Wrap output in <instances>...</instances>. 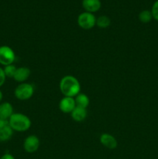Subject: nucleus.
<instances>
[{
    "label": "nucleus",
    "instance_id": "2eb2a0df",
    "mask_svg": "<svg viewBox=\"0 0 158 159\" xmlns=\"http://www.w3.org/2000/svg\"><path fill=\"white\" fill-rule=\"evenodd\" d=\"M111 24V20L107 16H100L98 19H96V25L99 28H105L108 27Z\"/></svg>",
    "mask_w": 158,
    "mask_h": 159
},
{
    "label": "nucleus",
    "instance_id": "9b49d317",
    "mask_svg": "<svg viewBox=\"0 0 158 159\" xmlns=\"http://www.w3.org/2000/svg\"><path fill=\"white\" fill-rule=\"evenodd\" d=\"M30 70L27 67H20L16 69L15 75H14V80L17 82L23 83L28 79L30 75Z\"/></svg>",
    "mask_w": 158,
    "mask_h": 159
},
{
    "label": "nucleus",
    "instance_id": "dca6fc26",
    "mask_svg": "<svg viewBox=\"0 0 158 159\" xmlns=\"http://www.w3.org/2000/svg\"><path fill=\"white\" fill-rule=\"evenodd\" d=\"M138 17H139V21L143 23H150L152 20V19H153L151 11L150 10H143L142 12H139V16Z\"/></svg>",
    "mask_w": 158,
    "mask_h": 159
},
{
    "label": "nucleus",
    "instance_id": "9d476101",
    "mask_svg": "<svg viewBox=\"0 0 158 159\" xmlns=\"http://www.w3.org/2000/svg\"><path fill=\"white\" fill-rule=\"evenodd\" d=\"M102 6L100 0H83L82 1V7L85 10V12H98Z\"/></svg>",
    "mask_w": 158,
    "mask_h": 159
},
{
    "label": "nucleus",
    "instance_id": "f257e3e1",
    "mask_svg": "<svg viewBox=\"0 0 158 159\" xmlns=\"http://www.w3.org/2000/svg\"><path fill=\"white\" fill-rule=\"evenodd\" d=\"M60 90L64 96L74 98L80 93V82L73 75H65L60 82Z\"/></svg>",
    "mask_w": 158,
    "mask_h": 159
},
{
    "label": "nucleus",
    "instance_id": "aec40b11",
    "mask_svg": "<svg viewBox=\"0 0 158 159\" xmlns=\"http://www.w3.org/2000/svg\"><path fill=\"white\" fill-rule=\"evenodd\" d=\"M0 159H15V158H14L13 155H12L11 154L6 153L5 154V155H3L0 158Z\"/></svg>",
    "mask_w": 158,
    "mask_h": 159
},
{
    "label": "nucleus",
    "instance_id": "f03ea898",
    "mask_svg": "<svg viewBox=\"0 0 158 159\" xmlns=\"http://www.w3.org/2000/svg\"><path fill=\"white\" fill-rule=\"evenodd\" d=\"M9 123L13 131L25 132L31 127V120L26 115L15 113L9 119Z\"/></svg>",
    "mask_w": 158,
    "mask_h": 159
},
{
    "label": "nucleus",
    "instance_id": "ddd939ff",
    "mask_svg": "<svg viewBox=\"0 0 158 159\" xmlns=\"http://www.w3.org/2000/svg\"><path fill=\"white\" fill-rule=\"evenodd\" d=\"M71 117L76 122H81L86 118L87 110L82 107H76L71 113Z\"/></svg>",
    "mask_w": 158,
    "mask_h": 159
},
{
    "label": "nucleus",
    "instance_id": "f3484780",
    "mask_svg": "<svg viewBox=\"0 0 158 159\" xmlns=\"http://www.w3.org/2000/svg\"><path fill=\"white\" fill-rule=\"evenodd\" d=\"M16 67H15L13 64H12V65H9L5 66L4 68H3V71H4L6 77L13 78L14 75H15V71H16Z\"/></svg>",
    "mask_w": 158,
    "mask_h": 159
},
{
    "label": "nucleus",
    "instance_id": "4468645a",
    "mask_svg": "<svg viewBox=\"0 0 158 159\" xmlns=\"http://www.w3.org/2000/svg\"><path fill=\"white\" fill-rule=\"evenodd\" d=\"M75 103L76 107H82V108L86 109L89 106L90 99L87 95L83 94V93H79L78 95L75 96Z\"/></svg>",
    "mask_w": 158,
    "mask_h": 159
},
{
    "label": "nucleus",
    "instance_id": "f8f14e48",
    "mask_svg": "<svg viewBox=\"0 0 158 159\" xmlns=\"http://www.w3.org/2000/svg\"><path fill=\"white\" fill-rule=\"evenodd\" d=\"M13 113V107L12 104L8 102L0 104V120H9Z\"/></svg>",
    "mask_w": 158,
    "mask_h": 159
},
{
    "label": "nucleus",
    "instance_id": "20e7f679",
    "mask_svg": "<svg viewBox=\"0 0 158 159\" xmlns=\"http://www.w3.org/2000/svg\"><path fill=\"white\" fill-rule=\"evenodd\" d=\"M77 24L84 30H90L96 25V18L93 13L84 12L77 17Z\"/></svg>",
    "mask_w": 158,
    "mask_h": 159
},
{
    "label": "nucleus",
    "instance_id": "0eeeda50",
    "mask_svg": "<svg viewBox=\"0 0 158 159\" xmlns=\"http://www.w3.org/2000/svg\"><path fill=\"white\" fill-rule=\"evenodd\" d=\"M13 130L9 125V120H0V142L7 141L12 138Z\"/></svg>",
    "mask_w": 158,
    "mask_h": 159
},
{
    "label": "nucleus",
    "instance_id": "a211bd4d",
    "mask_svg": "<svg viewBox=\"0 0 158 159\" xmlns=\"http://www.w3.org/2000/svg\"><path fill=\"white\" fill-rule=\"evenodd\" d=\"M151 13L153 16V19H154L155 20L158 21V0H156L152 6L151 9Z\"/></svg>",
    "mask_w": 158,
    "mask_h": 159
},
{
    "label": "nucleus",
    "instance_id": "412c9836",
    "mask_svg": "<svg viewBox=\"0 0 158 159\" xmlns=\"http://www.w3.org/2000/svg\"><path fill=\"white\" fill-rule=\"evenodd\" d=\"M2 97H3L2 93V91H1V90H0V102H1L2 99Z\"/></svg>",
    "mask_w": 158,
    "mask_h": 159
},
{
    "label": "nucleus",
    "instance_id": "39448f33",
    "mask_svg": "<svg viewBox=\"0 0 158 159\" xmlns=\"http://www.w3.org/2000/svg\"><path fill=\"white\" fill-rule=\"evenodd\" d=\"M15 60V54L13 50L9 46L0 47V64L4 66L12 65Z\"/></svg>",
    "mask_w": 158,
    "mask_h": 159
},
{
    "label": "nucleus",
    "instance_id": "1a4fd4ad",
    "mask_svg": "<svg viewBox=\"0 0 158 159\" xmlns=\"http://www.w3.org/2000/svg\"><path fill=\"white\" fill-rule=\"evenodd\" d=\"M100 142L104 147L107 148L108 149H111V150L116 148L118 145L117 140L115 138V137L107 133L102 134L101 135Z\"/></svg>",
    "mask_w": 158,
    "mask_h": 159
},
{
    "label": "nucleus",
    "instance_id": "423d86ee",
    "mask_svg": "<svg viewBox=\"0 0 158 159\" xmlns=\"http://www.w3.org/2000/svg\"><path fill=\"white\" fill-rule=\"evenodd\" d=\"M40 147V140L36 135H29L25 139L23 143L24 150L27 153H34Z\"/></svg>",
    "mask_w": 158,
    "mask_h": 159
},
{
    "label": "nucleus",
    "instance_id": "7ed1b4c3",
    "mask_svg": "<svg viewBox=\"0 0 158 159\" xmlns=\"http://www.w3.org/2000/svg\"><path fill=\"white\" fill-rule=\"evenodd\" d=\"M34 93V87L32 84L26 83V82H23V83L20 84L18 86L15 88L14 94L16 99L19 100L25 101L28 100L30 99Z\"/></svg>",
    "mask_w": 158,
    "mask_h": 159
},
{
    "label": "nucleus",
    "instance_id": "6e6552de",
    "mask_svg": "<svg viewBox=\"0 0 158 159\" xmlns=\"http://www.w3.org/2000/svg\"><path fill=\"white\" fill-rule=\"evenodd\" d=\"M76 107L75 100L73 97L64 96L59 103V109L64 113H71Z\"/></svg>",
    "mask_w": 158,
    "mask_h": 159
},
{
    "label": "nucleus",
    "instance_id": "6ab92c4d",
    "mask_svg": "<svg viewBox=\"0 0 158 159\" xmlns=\"http://www.w3.org/2000/svg\"><path fill=\"white\" fill-rule=\"evenodd\" d=\"M6 75H5L4 71H3V68H0V87L5 83L6 82Z\"/></svg>",
    "mask_w": 158,
    "mask_h": 159
}]
</instances>
